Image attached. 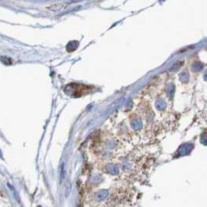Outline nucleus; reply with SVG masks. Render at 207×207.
<instances>
[{
	"mask_svg": "<svg viewBox=\"0 0 207 207\" xmlns=\"http://www.w3.org/2000/svg\"><path fill=\"white\" fill-rule=\"evenodd\" d=\"M108 195L109 192L107 190H101L95 194V199L98 202L103 201L108 196Z\"/></svg>",
	"mask_w": 207,
	"mask_h": 207,
	"instance_id": "f257e3e1",
	"label": "nucleus"
},
{
	"mask_svg": "<svg viewBox=\"0 0 207 207\" xmlns=\"http://www.w3.org/2000/svg\"><path fill=\"white\" fill-rule=\"evenodd\" d=\"M71 184L67 183V185L65 186V197H68L69 195H70V193H71Z\"/></svg>",
	"mask_w": 207,
	"mask_h": 207,
	"instance_id": "f03ea898",
	"label": "nucleus"
}]
</instances>
